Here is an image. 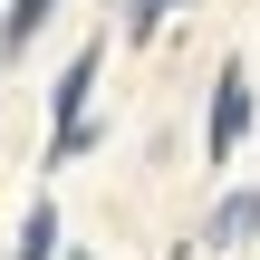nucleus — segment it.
<instances>
[{
	"label": "nucleus",
	"instance_id": "39448f33",
	"mask_svg": "<svg viewBox=\"0 0 260 260\" xmlns=\"http://www.w3.org/2000/svg\"><path fill=\"white\" fill-rule=\"evenodd\" d=\"M174 10H193V0H116V39H135V48H154Z\"/></svg>",
	"mask_w": 260,
	"mask_h": 260
},
{
	"label": "nucleus",
	"instance_id": "f257e3e1",
	"mask_svg": "<svg viewBox=\"0 0 260 260\" xmlns=\"http://www.w3.org/2000/svg\"><path fill=\"white\" fill-rule=\"evenodd\" d=\"M96 77H106V39H87L68 68H58V87H48V164H77V154H96Z\"/></svg>",
	"mask_w": 260,
	"mask_h": 260
},
{
	"label": "nucleus",
	"instance_id": "423d86ee",
	"mask_svg": "<svg viewBox=\"0 0 260 260\" xmlns=\"http://www.w3.org/2000/svg\"><path fill=\"white\" fill-rule=\"evenodd\" d=\"M10 260H58V203H29V222H19Z\"/></svg>",
	"mask_w": 260,
	"mask_h": 260
},
{
	"label": "nucleus",
	"instance_id": "7ed1b4c3",
	"mask_svg": "<svg viewBox=\"0 0 260 260\" xmlns=\"http://www.w3.org/2000/svg\"><path fill=\"white\" fill-rule=\"evenodd\" d=\"M203 241H212V251H251L260 241V183H232V193L203 212Z\"/></svg>",
	"mask_w": 260,
	"mask_h": 260
},
{
	"label": "nucleus",
	"instance_id": "f03ea898",
	"mask_svg": "<svg viewBox=\"0 0 260 260\" xmlns=\"http://www.w3.org/2000/svg\"><path fill=\"white\" fill-rule=\"evenodd\" d=\"M251 125H260V77H251V58H222L212 68V96H203V154L232 164L251 145Z\"/></svg>",
	"mask_w": 260,
	"mask_h": 260
},
{
	"label": "nucleus",
	"instance_id": "20e7f679",
	"mask_svg": "<svg viewBox=\"0 0 260 260\" xmlns=\"http://www.w3.org/2000/svg\"><path fill=\"white\" fill-rule=\"evenodd\" d=\"M58 19V0H10L0 10V58H19V48H39V29Z\"/></svg>",
	"mask_w": 260,
	"mask_h": 260
}]
</instances>
